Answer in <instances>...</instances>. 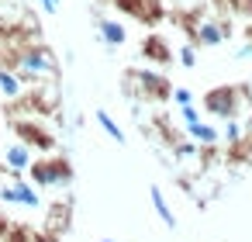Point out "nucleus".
Returning <instances> with one entry per match:
<instances>
[{"label":"nucleus","instance_id":"f257e3e1","mask_svg":"<svg viewBox=\"0 0 252 242\" xmlns=\"http://www.w3.org/2000/svg\"><path fill=\"white\" fill-rule=\"evenodd\" d=\"M249 101H252L249 83H221V87H211V90L200 97L204 111L214 114V118H221V121H228V118H242V111H245Z\"/></svg>","mask_w":252,"mask_h":242},{"label":"nucleus","instance_id":"f03ea898","mask_svg":"<svg viewBox=\"0 0 252 242\" xmlns=\"http://www.w3.org/2000/svg\"><path fill=\"white\" fill-rule=\"evenodd\" d=\"M14 73L21 76V83H38L45 76H56L59 73V63H56L52 49H45L35 38V42H25L21 45V59H18V69Z\"/></svg>","mask_w":252,"mask_h":242},{"label":"nucleus","instance_id":"7ed1b4c3","mask_svg":"<svg viewBox=\"0 0 252 242\" xmlns=\"http://www.w3.org/2000/svg\"><path fill=\"white\" fill-rule=\"evenodd\" d=\"M125 83H135V94L145 104H166L173 94V80L156 69H125Z\"/></svg>","mask_w":252,"mask_h":242},{"label":"nucleus","instance_id":"20e7f679","mask_svg":"<svg viewBox=\"0 0 252 242\" xmlns=\"http://www.w3.org/2000/svg\"><path fill=\"white\" fill-rule=\"evenodd\" d=\"M14 135H18V142H25L28 149H35V152H56V145H59V138H56V132L49 128V125H42L35 114H28V118H18L14 125Z\"/></svg>","mask_w":252,"mask_h":242},{"label":"nucleus","instance_id":"39448f33","mask_svg":"<svg viewBox=\"0 0 252 242\" xmlns=\"http://www.w3.org/2000/svg\"><path fill=\"white\" fill-rule=\"evenodd\" d=\"M111 4H114L118 14H125V18H131V21L145 25V28H159L166 21V4L162 0H111Z\"/></svg>","mask_w":252,"mask_h":242},{"label":"nucleus","instance_id":"423d86ee","mask_svg":"<svg viewBox=\"0 0 252 242\" xmlns=\"http://www.w3.org/2000/svg\"><path fill=\"white\" fill-rule=\"evenodd\" d=\"M0 204H21V207H42V190L28 183L25 176H11V183L0 187Z\"/></svg>","mask_w":252,"mask_h":242},{"label":"nucleus","instance_id":"0eeeda50","mask_svg":"<svg viewBox=\"0 0 252 242\" xmlns=\"http://www.w3.org/2000/svg\"><path fill=\"white\" fill-rule=\"evenodd\" d=\"M138 52H142V59H145V63H152V66H173V63H176V52H173L169 38H166L162 32H156V28L142 38Z\"/></svg>","mask_w":252,"mask_h":242},{"label":"nucleus","instance_id":"6e6552de","mask_svg":"<svg viewBox=\"0 0 252 242\" xmlns=\"http://www.w3.org/2000/svg\"><path fill=\"white\" fill-rule=\"evenodd\" d=\"M32 149L25 145V142H11L7 149H4V166L11 170V176H25V170L32 166Z\"/></svg>","mask_w":252,"mask_h":242},{"label":"nucleus","instance_id":"1a4fd4ad","mask_svg":"<svg viewBox=\"0 0 252 242\" xmlns=\"http://www.w3.org/2000/svg\"><path fill=\"white\" fill-rule=\"evenodd\" d=\"M97 35H100V42H104L107 49H118V45H125V42H128L125 25H121V21H114V18H100V21H97Z\"/></svg>","mask_w":252,"mask_h":242},{"label":"nucleus","instance_id":"9d476101","mask_svg":"<svg viewBox=\"0 0 252 242\" xmlns=\"http://www.w3.org/2000/svg\"><path fill=\"white\" fill-rule=\"evenodd\" d=\"M45 159H49V173H52V190H56V187H69V183H73V176H76V173H73L69 156H59V152L52 156V152H49Z\"/></svg>","mask_w":252,"mask_h":242},{"label":"nucleus","instance_id":"9b49d317","mask_svg":"<svg viewBox=\"0 0 252 242\" xmlns=\"http://www.w3.org/2000/svg\"><path fill=\"white\" fill-rule=\"evenodd\" d=\"M149 201H152V211L159 214V221L166 225V228H176V211L169 207V201H166V194H162V187H149Z\"/></svg>","mask_w":252,"mask_h":242},{"label":"nucleus","instance_id":"f8f14e48","mask_svg":"<svg viewBox=\"0 0 252 242\" xmlns=\"http://www.w3.org/2000/svg\"><path fill=\"white\" fill-rule=\"evenodd\" d=\"M187 138H193L197 145H221V132L207 121H193L187 125Z\"/></svg>","mask_w":252,"mask_h":242},{"label":"nucleus","instance_id":"ddd939ff","mask_svg":"<svg viewBox=\"0 0 252 242\" xmlns=\"http://www.w3.org/2000/svg\"><path fill=\"white\" fill-rule=\"evenodd\" d=\"M218 7V14H228V18H242V21H252V0H211Z\"/></svg>","mask_w":252,"mask_h":242},{"label":"nucleus","instance_id":"4468645a","mask_svg":"<svg viewBox=\"0 0 252 242\" xmlns=\"http://www.w3.org/2000/svg\"><path fill=\"white\" fill-rule=\"evenodd\" d=\"M94 118H97V125L104 128V135H107L111 142L125 145V128H121V125H118V121H114V118H111V114L104 111V107H97V111H94Z\"/></svg>","mask_w":252,"mask_h":242},{"label":"nucleus","instance_id":"2eb2a0df","mask_svg":"<svg viewBox=\"0 0 252 242\" xmlns=\"http://www.w3.org/2000/svg\"><path fill=\"white\" fill-rule=\"evenodd\" d=\"M0 94H4L7 101H18L25 94V83H21V76L14 69H0Z\"/></svg>","mask_w":252,"mask_h":242},{"label":"nucleus","instance_id":"dca6fc26","mask_svg":"<svg viewBox=\"0 0 252 242\" xmlns=\"http://www.w3.org/2000/svg\"><path fill=\"white\" fill-rule=\"evenodd\" d=\"M69 228V204H52V211H49V232L52 235H59V232H66Z\"/></svg>","mask_w":252,"mask_h":242},{"label":"nucleus","instance_id":"f3484780","mask_svg":"<svg viewBox=\"0 0 252 242\" xmlns=\"http://www.w3.org/2000/svg\"><path fill=\"white\" fill-rule=\"evenodd\" d=\"M176 63H180L183 69H193V66H197V49H193L190 42L180 45V49H176Z\"/></svg>","mask_w":252,"mask_h":242},{"label":"nucleus","instance_id":"a211bd4d","mask_svg":"<svg viewBox=\"0 0 252 242\" xmlns=\"http://www.w3.org/2000/svg\"><path fill=\"white\" fill-rule=\"evenodd\" d=\"M173 156H176V159H193V156H197V142H193V138L173 142Z\"/></svg>","mask_w":252,"mask_h":242},{"label":"nucleus","instance_id":"6ab92c4d","mask_svg":"<svg viewBox=\"0 0 252 242\" xmlns=\"http://www.w3.org/2000/svg\"><path fill=\"white\" fill-rule=\"evenodd\" d=\"M218 132H221V138H224V142H235V138H242V135H245V128L238 125V118H228V121H224V128H218Z\"/></svg>","mask_w":252,"mask_h":242},{"label":"nucleus","instance_id":"aec40b11","mask_svg":"<svg viewBox=\"0 0 252 242\" xmlns=\"http://www.w3.org/2000/svg\"><path fill=\"white\" fill-rule=\"evenodd\" d=\"M169 101H173L176 107H183V104H193L197 97H193V90H187V87H173V94H169Z\"/></svg>","mask_w":252,"mask_h":242},{"label":"nucleus","instance_id":"412c9836","mask_svg":"<svg viewBox=\"0 0 252 242\" xmlns=\"http://www.w3.org/2000/svg\"><path fill=\"white\" fill-rule=\"evenodd\" d=\"M180 121H183V125H193V121H200V111H197L193 104H183V107H180Z\"/></svg>","mask_w":252,"mask_h":242},{"label":"nucleus","instance_id":"4be33fe9","mask_svg":"<svg viewBox=\"0 0 252 242\" xmlns=\"http://www.w3.org/2000/svg\"><path fill=\"white\" fill-rule=\"evenodd\" d=\"M35 4H42L45 14H56V11H59V0H35Z\"/></svg>","mask_w":252,"mask_h":242},{"label":"nucleus","instance_id":"5701e85b","mask_svg":"<svg viewBox=\"0 0 252 242\" xmlns=\"http://www.w3.org/2000/svg\"><path fill=\"white\" fill-rule=\"evenodd\" d=\"M235 59H252V42H245V45H238V52H235Z\"/></svg>","mask_w":252,"mask_h":242},{"label":"nucleus","instance_id":"b1692460","mask_svg":"<svg viewBox=\"0 0 252 242\" xmlns=\"http://www.w3.org/2000/svg\"><path fill=\"white\" fill-rule=\"evenodd\" d=\"M100 242H114V239H100Z\"/></svg>","mask_w":252,"mask_h":242}]
</instances>
